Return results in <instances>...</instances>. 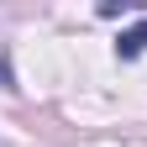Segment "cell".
<instances>
[{"mask_svg":"<svg viewBox=\"0 0 147 147\" xmlns=\"http://www.w3.org/2000/svg\"><path fill=\"white\" fill-rule=\"evenodd\" d=\"M142 53H147V16H142L137 26H126V32L116 37V58H121V63H131V58H142Z\"/></svg>","mask_w":147,"mask_h":147,"instance_id":"6da1fadb","label":"cell"},{"mask_svg":"<svg viewBox=\"0 0 147 147\" xmlns=\"http://www.w3.org/2000/svg\"><path fill=\"white\" fill-rule=\"evenodd\" d=\"M0 89H16V79H11V63L0 58Z\"/></svg>","mask_w":147,"mask_h":147,"instance_id":"7a4b0ae2","label":"cell"}]
</instances>
